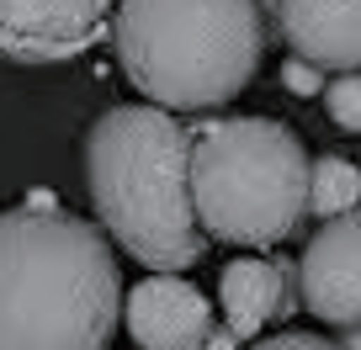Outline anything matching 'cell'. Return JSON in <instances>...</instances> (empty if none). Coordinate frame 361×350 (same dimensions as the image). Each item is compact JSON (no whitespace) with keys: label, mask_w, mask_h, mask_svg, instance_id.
<instances>
[{"label":"cell","mask_w":361,"mask_h":350,"mask_svg":"<svg viewBox=\"0 0 361 350\" xmlns=\"http://www.w3.org/2000/svg\"><path fill=\"white\" fill-rule=\"evenodd\" d=\"M361 207V175L350 159L324 154V159H308V213L319 218H335Z\"/></svg>","instance_id":"10"},{"label":"cell","mask_w":361,"mask_h":350,"mask_svg":"<svg viewBox=\"0 0 361 350\" xmlns=\"http://www.w3.org/2000/svg\"><path fill=\"white\" fill-rule=\"evenodd\" d=\"M324 112L335 117V127L361 133V75H340L335 85H324Z\"/></svg>","instance_id":"11"},{"label":"cell","mask_w":361,"mask_h":350,"mask_svg":"<svg viewBox=\"0 0 361 350\" xmlns=\"http://www.w3.org/2000/svg\"><path fill=\"white\" fill-rule=\"evenodd\" d=\"M123 318L138 350H197L213 329V303L176 271H159L128 292Z\"/></svg>","instance_id":"7"},{"label":"cell","mask_w":361,"mask_h":350,"mask_svg":"<svg viewBox=\"0 0 361 350\" xmlns=\"http://www.w3.org/2000/svg\"><path fill=\"white\" fill-rule=\"evenodd\" d=\"M356 175H361V165H356Z\"/></svg>","instance_id":"15"},{"label":"cell","mask_w":361,"mask_h":350,"mask_svg":"<svg viewBox=\"0 0 361 350\" xmlns=\"http://www.w3.org/2000/svg\"><path fill=\"white\" fill-rule=\"evenodd\" d=\"M123 276L96 223L54 202L0 213V350H106Z\"/></svg>","instance_id":"1"},{"label":"cell","mask_w":361,"mask_h":350,"mask_svg":"<svg viewBox=\"0 0 361 350\" xmlns=\"http://www.w3.org/2000/svg\"><path fill=\"white\" fill-rule=\"evenodd\" d=\"M293 58L319 69H361V0H271Z\"/></svg>","instance_id":"8"},{"label":"cell","mask_w":361,"mask_h":350,"mask_svg":"<svg viewBox=\"0 0 361 350\" xmlns=\"http://www.w3.org/2000/svg\"><path fill=\"white\" fill-rule=\"evenodd\" d=\"M112 0H0V58L64 64L102 37Z\"/></svg>","instance_id":"5"},{"label":"cell","mask_w":361,"mask_h":350,"mask_svg":"<svg viewBox=\"0 0 361 350\" xmlns=\"http://www.w3.org/2000/svg\"><path fill=\"white\" fill-rule=\"evenodd\" d=\"M298 303L335 329L361 324V207L319 223L298 260Z\"/></svg>","instance_id":"6"},{"label":"cell","mask_w":361,"mask_h":350,"mask_svg":"<svg viewBox=\"0 0 361 350\" xmlns=\"http://www.w3.org/2000/svg\"><path fill=\"white\" fill-rule=\"evenodd\" d=\"M340 350H361V324L345 329V339H340Z\"/></svg>","instance_id":"14"},{"label":"cell","mask_w":361,"mask_h":350,"mask_svg":"<svg viewBox=\"0 0 361 350\" xmlns=\"http://www.w3.org/2000/svg\"><path fill=\"white\" fill-rule=\"evenodd\" d=\"M250 350H340V345L319 335H271V339H255Z\"/></svg>","instance_id":"13"},{"label":"cell","mask_w":361,"mask_h":350,"mask_svg":"<svg viewBox=\"0 0 361 350\" xmlns=\"http://www.w3.org/2000/svg\"><path fill=\"white\" fill-rule=\"evenodd\" d=\"M271 0H117V64L149 106L207 112L260 69Z\"/></svg>","instance_id":"3"},{"label":"cell","mask_w":361,"mask_h":350,"mask_svg":"<svg viewBox=\"0 0 361 350\" xmlns=\"http://www.w3.org/2000/svg\"><path fill=\"white\" fill-rule=\"evenodd\" d=\"M85 181L102 234L149 271H186L207 255L192 207V127L165 106H112L85 133Z\"/></svg>","instance_id":"2"},{"label":"cell","mask_w":361,"mask_h":350,"mask_svg":"<svg viewBox=\"0 0 361 350\" xmlns=\"http://www.w3.org/2000/svg\"><path fill=\"white\" fill-rule=\"evenodd\" d=\"M282 85L293 96H319V91H324V69L308 64V58H287V64H282Z\"/></svg>","instance_id":"12"},{"label":"cell","mask_w":361,"mask_h":350,"mask_svg":"<svg viewBox=\"0 0 361 350\" xmlns=\"http://www.w3.org/2000/svg\"><path fill=\"white\" fill-rule=\"evenodd\" d=\"M192 207L207 239L282 244L308 213V149L271 117L207 123L192 133Z\"/></svg>","instance_id":"4"},{"label":"cell","mask_w":361,"mask_h":350,"mask_svg":"<svg viewBox=\"0 0 361 350\" xmlns=\"http://www.w3.org/2000/svg\"><path fill=\"white\" fill-rule=\"evenodd\" d=\"M224 329L234 339H255L266 324L287 318L298 308V276L287 260H234L218 276Z\"/></svg>","instance_id":"9"}]
</instances>
